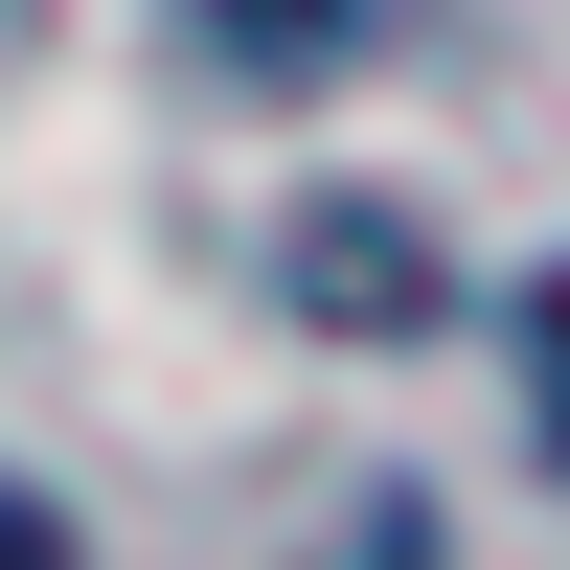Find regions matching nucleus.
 <instances>
[{
    "label": "nucleus",
    "instance_id": "f257e3e1",
    "mask_svg": "<svg viewBox=\"0 0 570 570\" xmlns=\"http://www.w3.org/2000/svg\"><path fill=\"white\" fill-rule=\"evenodd\" d=\"M525 343H548V456H570V274H548V320H525Z\"/></svg>",
    "mask_w": 570,
    "mask_h": 570
},
{
    "label": "nucleus",
    "instance_id": "f03ea898",
    "mask_svg": "<svg viewBox=\"0 0 570 570\" xmlns=\"http://www.w3.org/2000/svg\"><path fill=\"white\" fill-rule=\"evenodd\" d=\"M46 548H69V525H46V502H0V570H46Z\"/></svg>",
    "mask_w": 570,
    "mask_h": 570
},
{
    "label": "nucleus",
    "instance_id": "7ed1b4c3",
    "mask_svg": "<svg viewBox=\"0 0 570 570\" xmlns=\"http://www.w3.org/2000/svg\"><path fill=\"white\" fill-rule=\"evenodd\" d=\"M252 23H297V0H252Z\"/></svg>",
    "mask_w": 570,
    "mask_h": 570
}]
</instances>
